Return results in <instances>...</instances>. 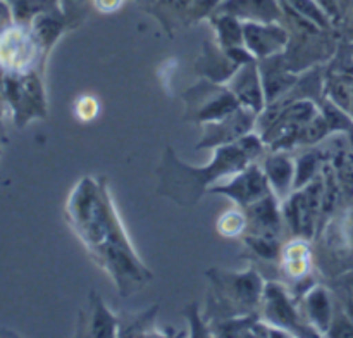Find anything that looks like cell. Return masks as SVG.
<instances>
[{
    "label": "cell",
    "instance_id": "cell-1",
    "mask_svg": "<svg viewBox=\"0 0 353 338\" xmlns=\"http://www.w3.org/2000/svg\"><path fill=\"white\" fill-rule=\"evenodd\" d=\"M65 219L121 297L143 288L152 271L141 262L123 226L103 178L85 176L65 202Z\"/></svg>",
    "mask_w": 353,
    "mask_h": 338
},
{
    "label": "cell",
    "instance_id": "cell-2",
    "mask_svg": "<svg viewBox=\"0 0 353 338\" xmlns=\"http://www.w3.org/2000/svg\"><path fill=\"white\" fill-rule=\"evenodd\" d=\"M264 152V140L254 133L241 137L233 143L214 148V155L205 166H190L176 155L172 147H165L157 169L159 195L178 206L193 207L214 185L257 162Z\"/></svg>",
    "mask_w": 353,
    "mask_h": 338
},
{
    "label": "cell",
    "instance_id": "cell-3",
    "mask_svg": "<svg viewBox=\"0 0 353 338\" xmlns=\"http://www.w3.org/2000/svg\"><path fill=\"white\" fill-rule=\"evenodd\" d=\"M205 276L210 283L207 304L214 319H233L257 312L265 283L254 268L245 271L212 268Z\"/></svg>",
    "mask_w": 353,
    "mask_h": 338
},
{
    "label": "cell",
    "instance_id": "cell-4",
    "mask_svg": "<svg viewBox=\"0 0 353 338\" xmlns=\"http://www.w3.org/2000/svg\"><path fill=\"white\" fill-rule=\"evenodd\" d=\"M183 99L186 103V119L200 124L223 119L241 107L226 85L207 78L200 79L195 86L186 90Z\"/></svg>",
    "mask_w": 353,
    "mask_h": 338
},
{
    "label": "cell",
    "instance_id": "cell-5",
    "mask_svg": "<svg viewBox=\"0 0 353 338\" xmlns=\"http://www.w3.org/2000/svg\"><path fill=\"white\" fill-rule=\"evenodd\" d=\"M259 310H261L262 321L265 324L283 331L286 337L290 335H296V337L316 335V331L303 321L302 312L300 309H296L286 286L279 285V283H265Z\"/></svg>",
    "mask_w": 353,
    "mask_h": 338
},
{
    "label": "cell",
    "instance_id": "cell-6",
    "mask_svg": "<svg viewBox=\"0 0 353 338\" xmlns=\"http://www.w3.org/2000/svg\"><path fill=\"white\" fill-rule=\"evenodd\" d=\"M323 202V185L316 179L295 190L281 207L283 219L286 221L295 237L309 240L316 228V216Z\"/></svg>",
    "mask_w": 353,
    "mask_h": 338
},
{
    "label": "cell",
    "instance_id": "cell-7",
    "mask_svg": "<svg viewBox=\"0 0 353 338\" xmlns=\"http://www.w3.org/2000/svg\"><path fill=\"white\" fill-rule=\"evenodd\" d=\"M210 193H219V195L228 197L238 207L247 209L248 206L271 195L272 192L262 166L257 162H252L241 171L234 172L233 176L214 185L210 188Z\"/></svg>",
    "mask_w": 353,
    "mask_h": 338
},
{
    "label": "cell",
    "instance_id": "cell-8",
    "mask_svg": "<svg viewBox=\"0 0 353 338\" xmlns=\"http://www.w3.org/2000/svg\"><path fill=\"white\" fill-rule=\"evenodd\" d=\"M243 47L259 61L276 57L288 47V31L274 21H241Z\"/></svg>",
    "mask_w": 353,
    "mask_h": 338
},
{
    "label": "cell",
    "instance_id": "cell-9",
    "mask_svg": "<svg viewBox=\"0 0 353 338\" xmlns=\"http://www.w3.org/2000/svg\"><path fill=\"white\" fill-rule=\"evenodd\" d=\"M226 86L236 97L241 107L259 114V116L268 106L261 66H257L255 59H250V61L238 66L233 76L226 81Z\"/></svg>",
    "mask_w": 353,
    "mask_h": 338
},
{
    "label": "cell",
    "instance_id": "cell-10",
    "mask_svg": "<svg viewBox=\"0 0 353 338\" xmlns=\"http://www.w3.org/2000/svg\"><path fill=\"white\" fill-rule=\"evenodd\" d=\"M259 114L252 112V110L245 109V107H238L234 112L230 116L223 117L219 121H212V123L203 124V135L202 140L199 141L196 147L199 148H216L221 145L233 143V141L240 140L245 135L252 133L255 124V117Z\"/></svg>",
    "mask_w": 353,
    "mask_h": 338
},
{
    "label": "cell",
    "instance_id": "cell-11",
    "mask_svg": "<svg viewBox=\"0 0 353 338\" xmlns=\"http://www.w3.org/2000/svg\"><path fill=\"white\" fill-rule=\"evenodd\" d=\"M303 321L316 331L319 337H326L331 330L334 319L333 300L326 286L312 285L302 295V307H300Z\"/></svg>",
    "mask_w": 353,
    "mask_h": 338
},
{
    "label": "cell",
    "instance_id": "cell-12",
    "mask_svg": "<svg viewBox=\"0 0 353 338\" xmlns=\"http://www.w3.org/2000/svg\"><path fill=\"white\" fill-rule=\"evenodd\" d=\"M271 192L279 202H285L295 192V162L285 150L268 155L262 162Z\"/></svg>",
    "mask_w": 353,
    "mask_h": 338
},
{
    "label": "cell",
    "instance_id": "cell-13",
    "mask_svg": "<svg viewBox=\"0 0 353 338\" xmlns=\"http://www.w3.org/2000/svg\"><path fill=\"white\" fill-rule=\"evenodd\" d=\"M278 203L279 200L271 193V195L264 197L259 202L248 206L245 209L248 219V226L245 233L278 238L283 226V212Z\"/></svg>",
    "mask_w": 353,
    "mask_h": 338
},
{
    "label": "cell",
    "instance_id": "cell-14",
    "mask_svg": "<svg viewBox=\"0 0 353 338\" xmlns=\"http://www.w3.org/2000/svg\"><path fill=\"white\" fill-rule=\"evenodd\" d=\"M279 262H281V271L288 279L292 281L305 279L312 269L309 240L302 237H295L293 240H290L285 247H281Z\"/></svg>",
    "mask_w": 353,
    "mask_h": 338
},
{
    "label": "cell",
    "instance_id": "cell-15",
    "mask_svg": "<svg viewBox=\"0 0 353 338\" xmlns=\"http://www.w3.org/2000/svg\"><path fill=\"white\" fill-rule=\"evenodd\" d=\"M81 328L86 330V337L112 338L119 333V319L110 312L99 293L92 292L88 314L81 316Z\"/></svg>",
    "mask_w": 353,
    "mask_h": 338
},
{
    "label": "cell",
    "instance_id": "cell-16",
    "mask_svg": "<svg viewBox=\"0 0 353 338\" xmlns=\"http://www.w3.org/2000/svg\"><path fill=\"white\" fill-rule=\"evenodd\" d=\"M219 12L231 14L243 21H276L281 16L274 0H223Z\"/></svg>",
    "mask_w": 353,
    "mask_h": 338
},
{
    "label": "cell",
    "instance_id": "cell-17",
    "mask_svg": "<svg viewBox=\"0 0 353 338\" xmlns=\"http://www.w3.org/2000/svg\"><path fill=\"white\" fill-rule=\"evenodd\" d=\"M240 62L234 61L223 47H210L205 45V52L202 55V61L199 62V71L203 78L212 79L216 83L228 81L236 71Z\"/></svg>",
    "mask_w": 353,
    "mask_h": 338
},
{
    "label": "cell",
    "instance_id": "cell-18",
    "mask_svg": "<svg viewBox=\"0 0 353 338\" xmlns=\"http://www.w3.org/2000/svg\"><path fill=\"white\" fill-rule=\"evenodd\" d=\"M214 28H216L219 47H223L224 50L243 47V28H241V21L238 17L219 12V16L214 19Z\"/></svg>",
    "mask_w": 353,
    "mask_h": 338
},
{
    "label": "cell",
    "instance_id": "cell-19",
    "mask_svg": "<svg viewBox=\"0 0 353 338\" xmlns=\"http://www.w3.org/2000/svg\"><path fill=\"white\" fill-rule=\"evenodd\" d=\"M30 24L34 40L45 50L50 48L54 41L59 38V34L62 33V23L57 17L52 16L50 12H47V10H41L40 14H37Z\"/></svg>",
    "mask_w": 353,
    "mask_h": 338
},
{
    "label": "cell",
    "instance_id": "cell-20",
    "mask_svg": "<svg viewBox=\"0 0 353 338\" xmlns=\"http://www.w3.org/2000/svg\"><path fill=\"white\" fill-rule=\"evenodd\" d=\"M286 9H290L292 12L299 14L303 19L310 21L312 24H316L321 30H326L331 26V17L326 10L321 7V3L317 0H283Z\"/></svg>",
    "mask_w": 353,
    "mask_h": 338
},
{
    "label": "cell",
    "instance_id": "cell-21",
    "mask_svg": "<svg viewBox=\"0 0 353 338\" xmlns=\"http://www.w3.org/2000/svg\"><path fill=\"white\" fill-rule=\"evenodd\" d=\"M248 219L247 212L243 207H233V209L226 210L223 216L217 219V233L223 235L226 238H236L243 237L247 231Z\"/></svg>",
    "mask_w": 353,
    "mask_h": 338
},
{
    "label": "cell",
    "instance_id": "cell-22",
    "mask_svg": "<svg viewBox=\"0 0 353 338\" xmlns=\"http://www.w3.org/2000/svg\"><path fill=\"white\" fill-rule=\"evenodd\" d=\"M245 243L252 248L257 257L265 259V261H274L279 259L281 254V245H279L278 238L264 237V235H254V233H245Z\"/></svg>",
    "mask_w": 353,
    "mask_h": 338
},
{
    "label": "cell",
    "instance_id": "cell-23",
    "mask_svg": "<svg viewBox=\"0 0 353 338\" xmlns=\"http://www.w3.org/2000/svg\"><path fill=\"white\" fill-rule=\"evenodd\" d=\"M76 116H78L79 121H92L93 117H97L99 114L100 107H99V100L92 95H83L79 97L78 102L74 106Z\"/></svg>",
    "mask_w": 353,
    "mask_h": 338
},
{
    "label": "cell",
    "instance_id": "cell-24",
    "mask_svg": "<svg viewBox=\"0 0 353 338\" xmlns=\"http://www.w3.org/2000/svg\"><path fill=\"white\" fill-rule=\"evenodd\" d=\"M14 23H16V17H14V10L9 0H0V33L12 28Z\"/></svg>",
    "mask_w": 353,
    "mask_h": 338
},
{
    "label": "cell",
    "instance_id": "cell-25",
    "mask_svg": "<svg viewBox=\"0 0 353 338\" xmlns=\"http://www.w3.org/2000/svg\"><path fill=\"white\" fill-rule=\"evenodd\" d=\"M327 337H353V323L348 321L347 317H340V319H333L331 330Z\"/></svg>",
    "mask_w": 353,
    "mask_h": 338
},
{
    "label": "cell",
    "instance_id": "cell-26",
    "mask_svg": "<svg viewBox=\"0 0 353 338\" xmlns=\"http://www.w3.org/2000/svg\"><path fill=\"white\" fill-rule=\"evenodd\" d=\"M124 0H93V7L100 12H116L121 9Z\"/></svg>",
    "mask_w": 353,
    "mask_h": 338
},
{
    "label": "cell",
    "instance_id": "cell-27",
    "mask_svg": "<svg viewBox=\"0 0 353 338\" xmlns=\"http://www.w3.org/2000/svg\"><path fill=\"white\" fill-rule=\"evenodd\" d=\"M165 2L174 7V9H183V7H188L190 0H165Z\"/></svg>",
    "mask_w": 353,
    "mask_h": 338
},
{
    "label": "cell",
    "instance_id": "cell-28",
    "mask_svg": "<svg viewBox=\"0 0 353 338\" xmlns=\"http://www.w3.org/2000/svg\"><path fill=\"white\" fill-rule=\"evenodd\" d=\"M350 6H352V23H353V0H352V3H350Z\"/></svg>",
    "mask_w": 353,
    "mask_h": 338
},
{
    "label": "cell",
    "instance_id": "cell-29",
    "mask_svg": "<svg viewBox=\"0 0 353 338\" xmlns=\"http://www.w3.org/2000/svg\"><path fill=\"white\" fill-rule=\"evenodd\" d=\"M9 2H10V3H12V2H14V0H9Z\"/></svg>",
    "mask_w": 353,
    "mask_h": 338
},
{
    "label": "cell",
    "instance_id": "cell-30",
    "mask_svg": "<svg viewBox=\"0 0 353 338\" xmlns=\"http://www.w3.org/2000/svg\"><path fill=\"white\" fill-rule=\"evenodd\" d=\"M43 2H45V3H47V2H48V0H43Z\"/></svg>",
    "mask_w": 353,
    "mask_h": 338
}]
</instances>
